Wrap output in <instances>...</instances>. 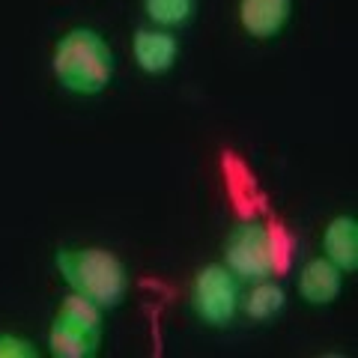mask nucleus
Returning a JSON list of instances; mask_svg holds the SVG:
<instances>
[{"mask_svg":"<svg viewBox=\"0 0 358 358\" xmlns=\"http://www.w3.org/2000/svg\"><path fill=\"white\" fill-rule=\"evenodd\" d=\"M268 251H272V268H287V263H289V236L281 230V224H275V230H268Z\"/></svg>","mask_w":358,"mask_h":358,"instance_id":"ddd939ff","label":"nucleus"},{"mask_svg":"<svg viewBox=\"0 0 358 358\" xmlns=\"http://www.w3.org/2000/svg\"><path fill=\"white\" fill-rule=\"evenodd\" d=\"M293 0H242L239 3V21L242 30L254 39H272L284 30Z\"/></svg>","mask_w":358,"mask_h":358,"instance_id":"39448f33","label":"nucleus"},{"mask_svg":"<svg viewBox=\"0 0 358 358\" xmlns=\"http://www.w3.org/2000/svg\"><path fill=\"white\" fill-rule=\"evenodd\" d=\"M131 48H134V60H138V66L150 75L167 72L176 63V54H179V45H176V39L171 36V33L150 30V27L134 33Z\"/></svg>","mask_w":358,"mask_h":358,"instance_id":"423d86ee","label":"nucleus"},{"mask_svg":"<svg viewBox=\"0 0 358 358\" xmlns=\"http://www.w3.org/2000/svg\"><path fill=\"white\" fill-rule=\"evenodd\" d=\"M63 281L99 308H120L129 289L126 266L105 248H63L54 257Z\"/></svg>","mask_w":358,"mask_h":358,"instance_id":"f03ea898","label":"nucleus"},{"mask_svg":"<svg viewBox=\"0 0 358 358\" xmlns=\"http://www.w3.org/2000/svg\"><path fill=\"white\" fill-rule=\"evenodd\" d=\"M36 346L24 338H13V334H0V358H33Z\"/></svg>","mask_w":358,"mask_h":358,"instance_id":"4468645a","label":"nucleus"},{"mask_svg":"<svg viewBox=\"0 0 358 358\" xmlns=\"http://www.w3.org/2000/svg\"><path fill=\"white\" fill-rule=\"evenodd\" d=\"M54 75L72 93L96 96L114 78V54L96 30L75 27L54 48Z\"/></svg>","mask_w":358,"mask_h":358,"instance_id":"f257e3e1","label":"nucleus"},{"mask_svg":"<svg viewBox=\"0 0 358 358\" xmlns=\"http://www.w3.org/2000/svg\"><path fill=\"white\" fill-rule=\"evenodd\" d=\"M299 293L308 305H331L341 293V268L331 260H310L299 275Z\"/></svg>","mask_w":358,"mask_h":358,"instance_id":"6e6552de","label":"nucleus"},{"mask_svg":"<svg viewBox=\"0 0 358 358\" xmlns=\"http://www.w3.org/2000/svg\"><path fill=\"white\" fill-rule=\"evenodd\" d=\"M224 266L242 281H266L272 275V251H268V230L260 224H239L224 242Z\"/></svg>","mask_w":358,"mask_h":358,"instance_id":"20e7f679","label":"nucleus"},{"mask_svg":"<svg viewBox=\"0 0 358 358\" xmlns=\"http://www.w3.org/2000/svg\"><path fill=\"white\" fill-rule=\"evenodd\" d=\"M99 341H102V331L81 329L60 317L54 320L51 334H48L51 352L57 358H93L99 352Z\"/></svg>","mask_w":358,"mask_h":358,"instance_id":"1a4fd4ad","label":"nucleus"},{"mask_svg":"<svg viewBox=\"0 0 358 358\" xmlns=\"http://www.w3.org/2000/svg\"><path fill=\"white\" fill-rule=\"evenodd\" d=\"M281 308H284V289L268 284V278L266 281H257L251 296L245 299V313H248L251 320H268Z\"/></svg>","mask_w":358,"mask_h":358,"instance_id":"9b49d317","label":"nucleus"},{"mask_svg":"<svg viewBox=\"0 0 358 358\" xmlns=\"http://www.w3.org/2000/svg\"><path fill=\"white\" fill-rule=\"evenodd\" d=\"M194 313L209 326H227L239 308V287L236 275L227 266H206L200 268L192 289Z\"/></svg>","mask_w":358,"mask_h":358,"instance_id":"7ed1b4c3","label":"nucleus"},{"mask_svg":"<svg viewBox=\"0 0 358 358\" xmlns=\"http://www.w3.org/2000/svg\"><path fill=\"white\" fill-rule=\"evenodd\" d=\"M57 317L66 322H75V326H81V329H90V331H102V308L81 293L66 296Z\"/></svg>","mask_w":358,"mask_h":358,"instance_id":"9d476101","label":"nucleus"},{"mask_svg":"<svg viewBox=\"0 0 358 358\" xmlns=\"http://www.w3.org/2000/svg\"><path fill=\"white\" fill-rule=\"evenodd\" d=\"M197 0H143L147 15L162 27H179L192 21Z\"/></svg>","mask_w":358,"mask_h":358,"instance_id":"f8f14e48","label":"nucleus"},{"mask_svg":"<svg viewBox=\"0 0 358 358\" xmlns=\"http://www.w3.org/2000/svg\"><path fill=\"white\" fill-rule=\"evenodd\" d=\"M322 251L341 272H355L358 268V224L355 218H334L326 233H322Z\"/></svg>","mask_w":358,"mask_h":358,"instance_id":"0eeeda50","label":"nucleus"}]
</instances>
